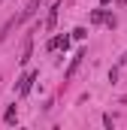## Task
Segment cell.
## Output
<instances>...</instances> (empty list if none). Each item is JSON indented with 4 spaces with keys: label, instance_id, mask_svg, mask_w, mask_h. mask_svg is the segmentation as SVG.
Instances as JSON below:
<instances>
[{
    "label": "cell",
    "instance_id": "obj_10",
    "mask_svg": "<svg viewBox=\"0 0 127 130\" xmlns=\"http://www.w3.org/2000/svg\"><path fill=\"white\" fill-rule=\"evenodd\" d=\"M103 24H106L109 30H115V24H118V18H115L112 12H106V15H103Z\"/></svg>",
    "mask_w": 127,
    "mask_h": 130
},
{
    "label": "cell",
    "instance_id": "obj_13",
    "mask_svg": "<svg viewBox=\"0 0 127 130\" xmlns=\"http://www.w3.org/2000/svg\"><path fill=\"white\" fill-rule=\"evenodd\" d=\"M118 64H127V52H124V55H121V58H118Z\"/></svg>",
    "mask_w": 127,
    "mask_h": 130
},
{
    "label": "cell",
    "instance_id": "obj_16",
    "mask_svg": "<svg viewBox=\"0 0 127 130\" xmlns=\"http://www.w3.org/2000/svg\"><path fill=\"white\" fill-rule=\"evenodd\" d=\"M0 85H3V79H0Z\"/></svg>",
    "mask_w": 127,
    "mask_h": 130
},
{
    "label": "cell",
    "instance_id": "obj_14",
    "mask_svg": "<svg viewBox=\"0 0 127 130\" xmlns=\"http://www.w3.org/2000/svg\"><path fill=\"white\" fill-rule=\"evenodd\" d=\"M109 3H112V0H100V6H109Z\"/></svg>",
    "mask_w": 127,
    "mask_h": 130
},
{
    "label": "cell",
    "instance_id": "obj_9",
    "mask_svg": "<svg viewBox=\"0 0 127 130\" xmlns=\"http://www.w3.org/2000/svg\"><path fill=\"white\" fill-rule=\"evenodd\" d=\"M15 118H18V109H15V103H12V106H6V112H3V124H15Z\"/></svg>",
    "mask_w": 127,
    "mask_h": 130
},
{
    "label": "cell",
    "instance_id": "obj_7",
    "mask_svg": "<svg viewBox=\"0 0 127 130\" xmlns=\"http://www.w3.org/2000/svg\"><path fill=\"white\" fill-rule=\"evenodd\" d=\"M42 3H45V0H30V3L24 6V12H21V18H24V21H27V18H33V15H36V12L42 9Z\"/></svg>",
    "mask_w": 127,
    "mask_h": 130
},
{
    "label": "cell",
    "instance_id": "obj_12",
    "mask_svg": "<svg viewBox=\"0 0 127 130\" xmlns=\"http://www.w3.org/2000/svg\"><path fill=\"white\" fill-rule=\"evenodd\" d=\"M109 82H112V85L118 82V67H112V70H109Z\"/></svg>",
    "mask_w": 127,
    "mask_h": 130
},
{
    "label": "cell",
    "instance_id": "obj_6",
    "mask_svg": "<svg viewBox=\"0 0 127 130\" xmlns=\"http://www.w3.org/2000/svg\"><path fill=\"white\" fill-rule=\"evenodd\" d=\"M45 48H49V52H58V48H64V52H67V48H70V36H52Z\"/></svg>",
    "mask_w": 127,
    "mask_h": 130
},
{
    "label": "cell",
    "instance_id": "obj_4",
    "mask_svg": "<svg viewBox=\"0 0 127 130\" xmlns=\"http://www.w3.org/2000/svg\"><path fill=\"white\" fill-rule=\"evenodd\" d=\"M30 58H33V36L27 33V36H24V45H21V58H18V64L27 67V64H30Z\"/></svg>",
    "mask_w": 127,
    "mask_h": 130
},
{
    "label": "cell",
    "instance_id": "obj_11",
    "mask_svg": "<svg viewBox=\"0 0 127 130\" xmlns=\"http://www.w3.org/2000/svg\"><path fill=\"white\" fill-rule=\"evenodd\" d=\"M70 36H73V39H85V36H88V30H85V27H73V33H70Z\"/></svg>",
    "mask_w": 127,
    "mask_h": 130
},
{
    "label": "cell",
    "instance_id": "obj_3",
    "mask_svg": "<svg viewBox=\"0 0 127 130\" xmlns=\"http://www.w3.org/2000/svg\"><path fill=\"white\" fill-rule=\"evenodd\" d=\"M58 15H61V0H55L49 6V15H45V30H55L58 27Z\"/></svg>",
    "mask_w": 127,
    "mask_h": 130
},
{
    "label": "cell",
    "instance_id": "obj_8",
    "mask_svg": "<svg viewBox=\"0 0 127 130\" xmlns=\"http://www.w3.org/2000/svg\"><path fill=\"white\" fill-rule=\"evenodd\" d=\"M103 15H106V6H97V9H91L88 21H91V24H103Z\"/></svg>",
    "mask_w": 127,
    "mask_h": 130
},
{
    "label": "cell",
    "instance_id": "obj_2",
    "mask_svg": "<svg viewBox=\"0 0 127 130\" xmlns=\"http://www.w3.org/2000/svg\"><path fill=\"white\" fill-rule=\"evenodd\" d=\"M21 24H24V18H21V12H18V15H12V18H9V21H6V24L0 27V42H6V36H9V33L15 30V27H21Z\"/></svg>",
    "mask_w": 127,
    "mask_h": 130
},
{
    "label": "cell",
    "instance_id": "obj_5",
    "mask_svg": "<svg viewBox=\"0 0 127 130\" xmlns=\"http://www.w3.org/2000/svg\"><path fill=\"white\" fill-rule=\"evenodd\" d=\"M82 58H85V52H76V55L70 58V67H67V73H64V82H70V79L76 76V70L82 67Z\"/></svg>",
    "mask_w": 127,
    "mask_h": 130
},
{
    "label": "cell",
    "instance_id": "obj_1",
    "mask_svg": "<svg viewBox=\"0 0 127 130\" xmlns=\"http://www.w3.org/2000/svg\"><path fill=\"white\" fill-rule=\"evenodd\" d=\"M36 76H39V70H27L21 79H18V97H27L33 88V82H36Z\"/></svg>",
    "mask_w": 127,
    "mask_h": 130
},
{
    "label": "cell",
    "instance_id": "obj_15",
    "mask_svg": "<svg viewBox=\"0 0 127 130\" xmlns=\"http://www.w3.org/2000/svg\"><path fill=\"white\" fill-rule=\"evenodd\" d=\"M3 3H6V0H0V6H3Z\"/></svg>",
    "mask_w": 127,
    "mask_h": 130
}]
</instances>
